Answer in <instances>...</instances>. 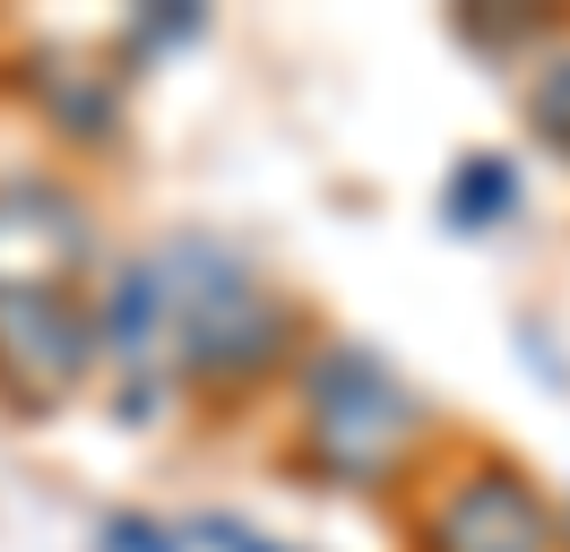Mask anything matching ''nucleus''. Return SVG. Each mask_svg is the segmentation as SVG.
<instances>
[{"mask_svg": "<svg viewBox=\"0 0 570 552\" xmlns=\"http://www.w3.org/2000/svg\"><path fill=\"white\" fill-rule=\"evenodd\" d=\"M96 259V225L61 181H0V303L18 294H70L78 268Z\"/></svg>", "mask_w": 570, "mask_h": 552, "instance_id": "20e7f679", "label": "nucleus"}, {"mask_svg": "<svg viewBox=\"0 0 570 552\" xmlns=\"http://www.w3.org/2000/svg\"><path fill=\"white\" fill-rule=\"evenodd\" d=\"M96 345H105L121 379L156 397V372H174L181 363V303H174V268H165V250L156 259H130V268L105 285V310H96ZM121 388V397H130Z\"/></svg>", "mask_w": 570, "mask_h": 552, "instance_id": "423d86ee", "label": "nucleus"}, {"mask_svg": "<svg viewBox=\"0 0 570 552\" xmlns=\"http://www.w3.org/2000/svg\"><path fill=\"white\" fill-rule=\"evenodd\" d=\"M96 354H105L96 319L70 294H18V303H0V406H18V414L70 406Z\"/></svg>", "mask_w": 570, "mask_h": 552, "instance_id": "7ed1b4c3", "label": "nucleus"}, {"mask_svg": "<svg viewBox=\"0 0 570 552\" xmlns=\"http://www.w3.org/2000/svg\"><path fill=\"white\" fill-rule=\"evenodd\" d=\"M528 121L553 147H570V52H553V61L535 69V87H528Z\"/></svg>", "mask_w": 570, "mask_h": 552, "instance_id": "0eeeda50", "label": "nucleus"}, {"mask_svg": "<svg viewBox=\"0 0 570 552\" xmlns=\"http://www.w3.org/2000/svg\"><path fill=\"white\" fill-rule=\"evenodd\" d=\"M424 448V397L372 354V345H321L303 363V441L294 457L321 483H381L406 475V457Z\"/></svg>", "mask_w": 570, "mask_h": 552, "instance_id": "f257e3e1", "label": "nucleus"}, {"mask_svg": "<svg viewBox=\"0 0 570 552\" xmlns=\"http://www.w3.org/2000/svg\"><path fill=\"white\" fill-rule=\"evenodd\" d=\"M165 268H174V303H181V372L250 388L285 363L294 310L243 259H225L216 241H165Z\"/></svg>", "mask_w": 570, "mask_h": 552, "instance_id": "f03ea898", "label": "nucleus"}, {"mask_svg": "<svg viewBox=\"0 0 570 552\" xmlns=\"http://www.w3.org/2000/svg\"><path fill=\"white\" fill-rule=\"evenodd\" d=\"M562 518L535 501L519 466H475L459 475L424 518V552H553Z\"/></svg>", "mask_w": 570, "mask_h": 552, "instance_id": "39448f33", "label": "nucleus"}, {"mask_svg": "<svg viewBox=\"0 0 570 552\" xmlns=\"http://www.w3.org/2000/svg\"><path fill=\"white\" fill-rule=\"evenodd\" d=\"M562 552H570V501H562Z\"/></svg>", "mask_w": 570, "mask_h": 552, "instance_id": "6e6552de", "label": "nucleus"}]
</instances>
